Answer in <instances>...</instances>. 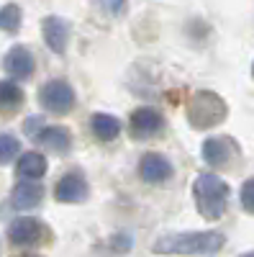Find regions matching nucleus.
<instances>
[{
  "instance_id": "6ab92c4d",
  "label": "nucleus",
  "mask_w": 254,
  "mask_h": 257,
  "mask_svg": "<svg viewBox=\"0 0 254 257\" xmlns=\"http://www.w3.org/2000/svg\"><path fill=\"white\" fill-rule=\"evenodd\" d=\"M241 206L254 213V178H249L244 185H241Z\"/></svg>"
},
{
  "instance_id": "423d86ee",
  "label": "nucleus",
  "mask_w": 254,
  "mask_h": 257,
  "mask_svg": "<svg viewBox=\"0 0 254 257\" xmlns=\"http://www.w3.org/2000/svg\"><path fill=\"white\" fill-rule=\"evenodd\" d=\"M41 31H44V41L54 54H65L70 44V26L59 16H47L41 21Z\"/></svg>"
},
{
  "instance_id": "f3484780",
  "label": "nucleus",
  "mask_w": 254,
  "mask_h": 257,
  "mask_svg": "<svg viewBox=\"0 0 254 257\" xmlns=\"http://www.w3.org/2000/svg\"><path fill=\"white\" fill-rule=\"evenodd\" d=\"M21 18H24V16H21V8L16 3L3 6V8H0V29H3L6 34H18Z\"/></svg>"
},
{
  "instance_id": "f257e3e1",
  "label": "nucleus",
  "mask_w": 254,
  "mask_h": 257,
  "mask_svg": "<svg viewBox=\"0 0 254 257\" xmlns=\"http://www.w3.org/2000/svg\"><path fill=\"white\" fill-rule=\"evenodd\" d=\"M221 231H182L167 234L154 242L157 254H216L223 247Z\"/></svg>"
},
{
  "instance_id": "6e6552de",
  "label": "nucleus",
  "mask_w": 254,
  "mask_h": 257,
  "mask_svg": "<svg viewBox=\"0 0 254 257\" xmlns=\"http://www.w3.org/2000/svg\"><path fill=\"white\" fill-rule=\"evenodd\" d=\"M3 67L11 77L16 80H26L34 75V67H36V62H34V54L26 49V47H13L8 49L6 59H3Z\"/></svg>"
},
{
  "instance_id": "9b49d317",
  "label": "nucleus",
  "mask_w": 254,
  "mask_h": 257,
  "mask_svg": "<svg viewBox=\"0 0 254 257\" xmlns=\"http://www.w3.org/2000/svg\"><path fill=\"white\" fill-rule=\"evenodd\" d=\"M139 175L146 183H164L169 175H172V165H169L167 157L149 152V155H144L141 162H139Z\"/></svg>"
},
{
  "instance_id": "4468645a",
  "label": "nucleus",
  "mask_w": 254,
  "mask_h": 257,
  "mask_svg": "<svg viewBox=\"0 0 254 257\" xmlns=\"http://www.w3.org/2000/svg\"><path fill=\"white\" fill-rule=\"evenodd\" d=\"M47 157L41 155V152H24L18 157V175L21 178H26V180H39V178H44L47 175Z\"/></svg>"
},
{
  "instance_id": "2eb2a0df",
  "label": "nucleus",
  "mask_w": 254,
  "mask_h": 257,
  "mask_svg": "<svg viewBox=\"0 0 254 257\" xmlns=\"http://www.w3.org/2000/svg\"><path fill=\"white\" fill-rule=\"evenodd\" d=\"M93 134L103 142H111L121 134V121L111 113H95L93 116Z\"/></svg>"
},
{
  "instance_id": "20e7f679",
  "label": "nucleus",
  "mask_w": 254,
  "mask_h": 257,
  "mask_svg": "<svg viewBox=\"0 0 254 257\" xmlns=\"http://www.w3.org/2000/svg\"><path fill=\"white\" fill-rule=\"evenodd\" d=\"M39 100L52 113H67V111H72V105H75V90H72V85L65 82V80H52L47 85H41Z\"/></svg>"
},
{
  "instance_id": "1a4fd4ad",
  "label": "nucleus",
  "mask_w": 254,
  "mask_h": 257,
  "mask_svg": "<svg viewBox=\"0 0 254 257\" xmlns=\"http://www.w3.org/2000/svg\"><path fill=\"white\" fill-rule=\"evenodd\" d=\"M162 113L159 111H154V108H136L134 113H131V121H129V126H131V134L134 137H139V139H146V137H152V134H157L159 128H162Z\"/></svg>"
},
{
  "instance_id": "dca6fc26",
  "label": "nucleus",
  "mask_w": 254,
  "mask_h": 257,
  "mask_svg": "<svg viewBox=\"0 0 254 257\" xmlns=\"http://www.w3.org/2000/svg\"><path fill=\"white\" fill-rule=\"evenodd\" d=\"M24 103V90L11 80H0V113L13 111Z\"/></svg>"
},
{
  "instance_id": "9d476101",
  "label": "nucleus",
  "mask_w": 254,
  "mask_h": 257,
  "mask_svg": "<svg viewBox=\"0 0 254 257\" xmlns=\"http://www.w3.org/2000/svg\"><path fill=\"white\" fill-rule=\"evenodd\" d=\"M54 196H57L59 203H80V201L88 198V183H85V178H80L77 173H70L57 183Z\"/></svg>"
},
{
  "instance_id": "0eeeda50",
  "label": "nucleus",
  "mask_w": 254,
  "mask_h": 257,
  "mask_svg": "<svg viewBox=\"0 0 254 257\" xmlns=\"http://www.w3.org/2000/svg\"><path fill=\"white\" fill-rule=\"evenodd\" d=\"M41 201H44V185L39 180H21L11 193V203L18 211H31Z\"/></svg>"
},
{
  "instance_id": "f03ea898",
  "label": "nucleus",
  "mask_w": 254,
  "mask_h": 257,
  "mask_svg": "<svg viewBox=\"0 0 254 257\" xmlns=\"http://www.w3.org/2000/svg\"><path fill=\"white\" fill-rule=\"evenodd\" d=\"M193 196L200 216L208 221H216L223 216L226 203H228V185L216 173H203L193 183Z\"/></svg>"
},
{
  "instance_id": "a211bd4d",
  "label": "nucleus",
  "mask_w": 254,
  "mask_h": 257,
  "mask_svg": "<svg viewBox=\"0 0 254 257\" xmlns=\"http://www.w3.org/2000/svg\"><path fill=\"white\" fill-rule=\"evenodd\" d=\"M21 144L13 134H0V165H8L18 157Z\"/></svg>"
},
{
  "instance_id": "39448f33",
  "label": "nucleus",
  "mask_w": 254,
  "mask_h": 257,
  "mask_svg": "<svg viewBox=\"0 0 254 257\" xmlns=\"http://www.w3.org/2000/svg\"><path fill=\"white\" fill-rule=\"evenodd\" d=\"M44 237V224L34 216H18L8 226V239L18 247H31Z\"/></svg>"
},
{
  "instance_id": "f8f14e48",
  "label": "nucleus",
  "mask_w": 254,
  "mask_h": 257,
  "mask_svg": "<svg viewBox=\"0 0 254 257\" xmlns=\"http://www.w3.org/2000/svg\"><path fill=\"white\" fill-rule=\"evenodd\" d=\"M234 155V144L228 142V137H210L203 142V160L213 167H221L231 160Z\"/></svg>"
},
{
  "instance_id": "412c9836",
  "label": "nucleus",
  "mask_w": 254,
  "mask_h": 257,
  "mask_svg": "<svg viewBox=\"0 0 254 257\" xmlns=\"http://www.w3.org/2000/svg\"><path fill=\"white\" fill-rule=\"evenodd\" d=\"M105 3H108V8H111L113 13H121L123 6H126V0H105Z\"/></svg>"
},
{
  "instance_id": "aec40b11",
  "label": "nucleus",
  "mask_w": 254,
  "mask_h": 257,
  "mask_svg": "<svg viewBox=\"0 0 254 257\" xmlns=\"http://www.w3.org/2000/svg\"><path fill=\"white\" fill-rule=\"evenodd\" d=\"M113 247L118 252H129L131 249V237H126V234H118V237L113 239Z\"/></svg>"
},
{
  "instance_id": "5701e85b",
  "label": "nucleus",
  "mask_w": 254,
  "mask_h": 257,
  "mask_svg": "<svg viewBox=\"0 0 254 257\" xmlns=\"http://www.w3.org/2000/svg\"><path fill=\"white\" fill-rule=\"evenodd\" d=\"M251 75H254V64H251Z\"/></svg>"
},
{
  "instance_id": "4be33fe9",
  "label": "nucleus",
  "mask_w": 254,
  "mask_h": 257,
  "mask_svg": "<svg viewBox=\"0 0 254 257\" xmlns=\"http://www.w3.org/2000/svg\"><path fill=\"white\" fill-rule=\"evenodd\" d=\"M241 257H254V252H246V254H241Z\"/></svg>"
},
{
  "instance_id": "7ed1b4c3",
  "label": "nucleus",
  "mask_w": 254,
  "mask_h": 257,
  "mask_svg": "<svg viewBox=\"0 0 254 257\" xmlns=\"http://www.w3.org/2000/svg\"><path fill=\"white\" fill-rule=\"evenodd\" d=\"M187 118H190V123H193L195 128L216 126V123H221L226 118V103L216 93L200 90L187 103Z\"/></svg>"
},
{
  "instance_id": "ddd939ff",
  "label": "nucleus",
  "mask_w": 254,
  "mask_h": 257,
  "mask_svg": "<svg viewBox=\"0 0 254 257\" xmlns=\"http://www.w3.org/2000/svg\"><path fill=\"white\" fill-rule=\"evenodd\" d=\"M34 137L39 144H44L47 149H54V152H65V149L72 147V134L67 126H44Z\"/></svg>"
}]
</instances>
